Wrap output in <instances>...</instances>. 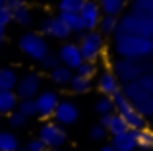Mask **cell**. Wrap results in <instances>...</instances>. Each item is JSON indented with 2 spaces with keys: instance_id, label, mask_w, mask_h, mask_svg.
Segmentation results:
<instances>
[{
  "instance_id": "6da1fadb",
  "label": "cell",
  "mask_w": 153,
  "mask_h": 151,
  "mask_svg": "<svg viewBox=\"0 0 153 151\" xmlns=\"http://www.w3.org/2000/svg\"><path fill=\"white\" fill-rule=\"evenodd\" d=\"M112 53H114V58H124V60L153 58V39L130 33H116L112 37Z\"/></svg>"
},
{
  "instance_id": "7a4b0ae2",
  "label": "cell",
  "mask_w": 153,
  "mask_h": 151,
  "mask_svg": "<svg viewBox=\"0 0 153 151\" xmlns=\"http://www.w3.org/2000/svg\"><path fill=\"white\" fill-rule=\"evenodd\" d=\"M111 70L114 72L116 79L120 85L136 81L138 78L153 72V58H146V60H124V58H114L111 64Z\"/></svg>"
},
{
  "instance_id": "3957f363",
  "label": "cell",
  "mask_w": 153,
  "mask_h": 151,
  "mask_svg": "<svg viewBox=\"0 0 153 151\" xmlns=\"http://www.w3.org/2000/svg\"><path fill=\"white\" fill-rule=\"evenodd\" d=\"M18 49L22 54H25L27 58H31L37 64L51 53L49 41L41 33H37V31H23L18 39Z\"/></svg>"
},
{
  "instance_id": "277c9868",
  "label": "cell",
  "mask_w": 153,
  "mask_h": 151,
  "mask_svg": "<svg viewBox=\"0 0 153 151\" xmlns=\"http://www.w3.org/2000/svg\"><path fill=\"white\" fill-rule=\"evenodd\" d=\"M118 33H130L138 37L153 39V19L147 16L126 10V14L118 19Z\"/></svg>"
},
{
  "instance_id": "5b68a950",
  "label": "cell",
  "mask_w": 153,
  "mask_h": 151,
  "mask_svg": "<svg viewBox=\"0 0 153 151\" xmlns=\"http://www.w3.org/2000/svg\"><path fill=\"white\" fill-rule=\"evenodd\" d=\"M79 53H82L83 62H91V64H97L99 60L105 56V37L99 31H83L79 35Z\"/></svg>"
},
{
  "instance_id": "8992f818",
  "label": "cell",
  "mask_w": 153,
  "mask_h": 151,
  "mask_svg": "<svg viewBox=\"0 0 153 151\" xmlns=\"http://www.w3.org/2000/svg\"><path fill=\"white\" fill-rule=\"evenodd\" d=\"M112 103H114V113L122 118V122L126 124L128 130L138 132V130H143L147 126V122L143 120V116L136 110V107L124 97L122 91L116 93V95H112Z\"/></svg>"
},
{
  "instance_id": "52a82bcc",
  "label": "cell",
  "mask_w": 153,
  "mask_h": 151,
  "mask_svg": "<svg viewBox=\"0 0 153 151\" xmlns=\"http://www.w3.org/2000/svg\"><path fill=\"white\" fill-rule=\"evenodd\" d=\"M37 140H41L47 149H62L64 144L68 141V134H66V128L56 124L54 120H47L39 126Z\"/></svg>"
},
{
  "instance_id": "ba28073f",
  "label": "cell",
  "mask_w": 153,
  "mask_h": 151,
  "mask_svg": "<svg viewBox=\"0 0 153 151\" xmlns=\"http://www.w3.org/2000/svg\"><path fill=\"white\" fill-rule=\"evenodd\" d=\"M122 93L132 105H138V103H142L143 99L151 97L153 95V72L142 76V78H138L132 83L122 85Z\"/></svg>"
},
{
  "instance_id": "9c48e42d",
  "label": "cell",
  "mask_w": 153,
  "mask_h": 151,
  "mask_svg": "<svg viewBox=\"0 0 153 151\" xmlns=\"http://www.w3.org/2000/svg\"><path fill=\"white\" fill-rule=\"evenodd\" d=\"M41 87H43V76L39 72H25L19 76V81L16 85L14 93L18 95L19 101H27V99H35L39 93H41Z\"/></svg>"
},
{
  "instance_id": "30bf717a",
  "label": "cell",
  "mask_w": 153,
  "mask_h": 151,
  "mask_svg": "<svg viewBox=\"0 0 153 151\" xmlns=\"http://www.w3.org/2000/svg\"><path fill=\"white\" fill-rule=\"evenodd\" d=\"M39 31H41L43 37H51V39H56V41H62L66 43L68 39L72 37V31L64 25V21L58 18V14H49L41 19L39 23Z\"/></svg>"
},
{
  "instance_id": "8fae6325",
  "label": "cell",
  "mask_w": 153,
  "mask_h": 151,
  "mask_svg": "<svg viewBox=\"0 0 153 151\" xmlns=\"http://www.w3.org/2000/svg\"><path fill=\"white\" fill-rule=\"evenodd\" d=\"M35 101V110H37V116L43 122L52 120V114H54L56 107L60 103V95L54 89H41V93L33 99Z\"/></svg>"
},
{
  "instance_id": "7c38bea8",
  "label": "cell",
  "mask_w": 153,
  "mask_h": 151,
  "mask_svg": "<svg viewBox=\"0 0 153 151\" xmlns=\"http://www.w3.org/2000/svg\"><path fill=\"white\" fill-rule=\"evenodd\" d=\"M78 118H79V107L72 99H60L58 107H56L54 114H52V120L56 124H60L62 128H66V126L76 124Z\"/></svg>"
},
{
  "instance_id": "4fadbf2b",
  "label": "cell",
  "mask_w": 153,
  "mask_h": 151,
  "mask_svg": "<svg viewBox=\"0 0 153 151\" xmlns=\"http://www.w3.org/2000/svg\"><path fill=\"white\" fill-rule=\"evenodd\" d=\"M56 56H58V62H60V64L66 66V68H70L72 72H76V70L79 68V64L83 62L82 53H79V47H78V43H74V41L62 43V45L58 47Z\"/></svg>"
},
{
  "instance_id": "5bb4252c",
  "label": "cell",
  "mask_w": 153,
  "mask_h": 151,
  "mask_svg": "<svg viewBox=\"0 0 153 151\" xmlns=\"http://www.w3.org/2000/svg\"><path fill=\"white\" fill-rule=\"evenodd\" d=\"M95 87L99 89V93H103V97H112V95L122 91V85H120V81L116 79V76L111 68H105L97 74Z\"/></svg>"
},
{
  "instance_id": "9a60e30c",
  "label": "cell",
  "mask_w": 153,
  "mask_h": 151,
  "mask_svg": "<svg viewBox=\"0 0 153 151\" xmlns=\"http://www.w3.org/2000/svg\"><path fill=\"white\" fill-rule=\"evenodd\" d=\"M101 18L103 14L99 10V2H91V0L83 2L82 10H79V19H82L83 31H97Z\"/></svg>"
},
{
  "instance_id": "2e32d148",
  "label": "cell",
  "mask_w": 153,
  "mask_h": 151,
  "mask_svg": "<svg viewBox=\"0 0 153 151\" xmlns=\"http://www.w3.org/2000/svg\"><path fill=\"white\" fill-rule=\"evenodd\" d=\"M4 6L12 14V21L14 23H18L22 27H29L33 23V16H31V10L25 2H22V0H6Z\"/></svg>"
},
{
  "instance_id": "e0dca14e",
  "label": "cell",
  "mask_w": 153,
  "mask_h": 151,
  "mask_svg": "<svg viewBox=\"0 0 153 151\" xmlns=\"http://www.w3.org/2000/svg\"><path fill=\"white\" fill-rule=\"evenodd\" d=\"M111 147L114 151H136L138 144H136V132L126 130V132L118 134V136H111Z\"/></svg>"
},
{
  "instance_id": "ac0fdd59",
  "label": "cell",
  "mask_w": 153,
  "mask_h": 151,
  "mask_svg": "<svg viewBox=\"0 0 153 151\" xmlns=\"http://www.w3.org/2000/svg\"><path fill=\"white\" fill-rule=\"evenodd\" d=\"M18 81H19V72L14 66H0V89L16 91Z\"/></svg>"
},
{
  "instance_id": "d6986e66",
  "label": "cell",
  "mask_w": 153,
  "mask_h": 151,
  "mask_svg": "<svg viewBox=\"0 0 153 151\" xmlns=\"http://www.w3.org/2000/svg\"><path fill=\"white\" fill-rule=\"evenodd\" d=\"M99 10H101L103 16L120 19L126 14V2H124V0H101V2H99Z\"/></svg>"
},
{
  "instance_id": "ffe728a7",
  "label": "cell",
  "mask_w": 153,
  "mask_h": 151,
  "mask_svg": "<svg viewBox=\"0 0 153 151\" xmlns=\"http://www.w3.org/2000/svg\"><path fill=\"white\" fill-rule=\"evenodd\" d=\"M99 124L103 126L105 130H107V134H111V136H118V134L126 132V124L122 122V118L118 116L116 113L108 114V116H101V120H99Z\"/></svg>"
},
{
  "instance_id": "44dd1931",
  "label": "cell",
  "mask_w": 153,
  "mask_h": 151,
  "mask_svg": "<svg viewBox=\"0 0 153 151\" xmlns=\"http://www.w3.org/2000/svg\"><path fill=\"white\" fill-rule=\"evenodd\" d=\"M0 151H22V141L12 130H0Z\"/></svg>"
},
{
  "instance_id": "7402d4cb",
  "label": "cell",
  "mask_w": 153,
  "mask_h": 151,
  "mask_svg": "<svg viewBox=\"0 0 153 151\" xmlns=\"http://www.w3.org/2000/svg\"><path fill=\"white\" fill-rule=\"evenodd\" d=\"M18 103H19V99L14 91H2L0 89V116L2 114H6V116L12 114L18 109Z\"/></svg>"
},
{
  "instance_id": "603a6c76",
  "label": "cell",
  "mask_w": 153,
  "mask_h": 151,
  "mask_svg": "<svg viewBox=\"0 0 153 151\" xmlns=\"http://www.w3.org/2000/svg\"><path fill=\"white\" fill-rule=\"evenodd\" d=\"M51 74V81L54 83V85H58V87H64V85H68L70 83V79L74 78V72H72L70 68H66V66H62L60 64L58 68H54Z\"/></svg>"
},
{
  "instance_id": "cb8c5ba5",
  "label": "cell",
  "mask_w": 153,
  "mask_h": 151,
  "mask_svg": "<svg viewBox=\"0 0 153 151\" xmlns=\"http://www.w3.org/2000/svg\"><path fill=\"white\" fill-rule=\"evenodd\" d=\"M68 87H70V91L74 95H85V93H89V89L93 87V81L82 78V76H78V74H74V78L70 79Z\"/></svg>"
},
{
  "instance_id": "d4e9b609",
  "label": "cell",
  "mask_w": 153,
  "mask_h": 151,
  "mask_svg": "<svg viewBox=\"0 0 153 151\" xmlns=\"http://www.w3.org/2000/svg\"><path fill=\"white\" fill-rule=\"evenodd\" d=\"M136 144H138V149L142 151H153V128L146 126L143 130H138L136 132Z\"/></svg>"
},
{
  "instance_id": "484cf974",
  "label": "cell",
  "mask_w": 153,
  "mask_h": 151,
  "mask_svg": "<svg viewBox=\"0 0 153 151\" xmlns=\"http://www.w3.org/2000/svg\"><path fill=\"white\" fill-rule=\"evenodd\" d=\"M97 31L103 35V37H114L118 33V18H108V16H103L101 21H99Z\"/></svg>"
},
{
  "instance_id": "4316f807",
  "label": "cell",
  "mask_w": 153,
  "mask_h": 151,
  "mask_svg": "<svg viewBox=\"0 0 153 151\" xmlns=\"http://www.w3.org/2000/svg\"><path fill=\"white\" fill-rule=\"evenodd\" d=\"M58 18L72 31V35H82L83 33V25H82V19H79V14H58Z\"/></svg>"
},
{
  "instance_id": "83f0119b",
  "label": "cell",
  "mask_w": 153,
  "mask_h": 151,
  "mask_svg": "<svg viewBox=\"0 0 153 151\" xmlns=\"http://www.w3.org/2000/svg\"><path fill=\"white\" fill-rule=\"evenodd\" d=\"M82 6L83 0H62V2H58L56 10H58V14H79Z\"/></svg>"
},
{
  "instance_id": "f1b7e54d",
  "label": "cell",
  "mask_w": 153,
  "mask_h": 151,
  "mask_svg": "<svg viewBox=\"0 0 153 151\" xmlns=\"http://www.w3.org/2000/svg\"><path fill=\"white\" fill-rule=\"evenodd\" d=\"M95 110H97L99 116H108V114L114 113V103H112V97H99L97 103H95Z\"/></svg>"
},
{
  "instance_id": "f546056e",
  "label": "cell",
  "mask_w": 153,
  "mask_h": 151,
  "mask_svg": "<svg viewBox=\"0 0 153 151\" xmlns=\"http://www.w3.org/2000/svg\"><path fill=\"white\" fill-rule=\"evenodd\" d=\"M134 107H136V110L143 116L146 122H153V95L147 97V99H143L142 103H138V105H134Z\"/></svg>"
},
{
  "instance_id": "4dcf8cb0",
  "label": "cell",
  "mask_w": 153,
  "mask_h": 151,
  "mask_svg": "<svg viewBox=\"0 0 153 151\" xmlns=\"http://www.w3.org/2000/svg\"><path fill=\"white\" fill-rule=\"evenodd\" d=\"M130 10L153 19V0H136V2L130 6Z\"/></svg>"
},
{
  "instance_id": "1f68e13d",
  "label": "cell",
  "mask_w": 153,
  "mask_h": 151,
  "mask_svg": "<svg viewBox=\"0 0 153 151\" xmlns=\"http://www.w3.org/2000/svg\"><path fill=\"white\" fill-rule=\"evenodd\" d=\"M74 74H78V76H82V78L93 81V79L97 78V74H99V68H97V64H91V62H82L79 68L76 70Z\"/></svg>"
},
{
  "instance_id": "d6a6232c",
  "label": "cell",
  "mask_w": 153,
  "mask_h": 151,
  "mask_svg": "<svg viewBox=\"0 0 153 151\" xmlns=\"http://www.w3.org/2000/svg\"><path fill=\"white\" fill-rule=\"evenodd\" d=\"M18 110L19 114H22V116H25L27 120H29V118H35L37 116V110H35V101L33 99H27V101H19L18 103Z\"/></svg>"
},
{
  "instance_id": "836d02e7",
  "label": "cell",
  "mask_w": 153,
  "mask_h": 151,
  "mask_svg": "<svg viewBox=\"0 0 153 151\" xmlns=\"http://www.w3.org/2000/svg\"><path fill=\"white\" fill-rule=\"evenodd\" d=\"M25 124H27V118H25V116H22V114H19L18 110H14L12 114H8V126H10L8 130H12V132H16V130L23 128Z\"/></svg>"
},
{
  "instance_id": "e575fe53",
  "label": "cell",
  "mask_w": 153,
  "mask_h": 151,
  "mask_svg": "<svg viewBox=\"0 0 153 151\" xmlns=\"http://www.w3.org/2000/svg\"><path fill=\"white\" fill-rule=\"evenodd\" d=\"M39 66H41L43 70H47V72H52L54 68H58L60 62H58V56H56V53H49L41 62H39Z\"/></svg>"
},
{
  "instance_id": "d590c367",
  "label": "cell",
  "mask_w": 153,
  "mask_h": 151,
  "mask_svg": "<svg viewBox=\"0 0 153 151\" xmlns=\"http://www.w3.org/2000/svg\"><path fill=\"white\" fill-rule=\"evenodd\" d=\"M12 23V14L6 10V6H0V41H2L4 33H6V27Z\"/></svg>"
},
{
  "instance_id": "8d00e7d4",
  "label": "cell",
  "mask_w": 153,
  "mask_h": 151,
  "mask_svg": "<svg viewBox=\"0 0 153 151\" xmlns=\"http://www.w3.org/2000/svg\"><path fill=\"white\" fill-rule=\"evenodd\" d=\"M107 136H108L107 130H105L101 124H95L93 128L89 130V138H91L93 141H103V140H107Z\"/></svg>"
},
{
  "instance_id": "74e56055",
  "label": "cell",
  "mask_w": 153,
  "mask_h": 151,
  "mask_svg": "<svg viewBox=\"0 0 153 151\" xmlns=\"http://www.w3.org/2000/svg\"><path fill=\"white\" fill-rule=\"evenodd\" d=\"M22 151H47V147L43 145V141H41V140L33 138V140H27L25 144L22 145Z\"/></svg>"
},
{
  "instance_id": "f35d334b",
  "label": "cell",
  "mask_w": 153,
  "mask_h": 151,
  "mask_svg": "<svg viewBox=\"0 0 153 151\" xmlns=\"http://www.w3.org/2000/svg\"><path fill=\"white\" fill-rule=\"evenodd\" d=\"M99 151H114V149H112V147H111V145H103V147H101V149H99Z\"/></svg>"
},
{
  "instance_id": "ab89813d",
  "label": "cell",
  "mask_w": 153,
  "mask_h": 151,
  "mask_svg": "<svg viewBox=\"0 0 153 151\" xmlns=\"http://www.w3.org/2000/svg\"><path fill=\"white\" fill-rule=\"evenodd\" d=\"M47 151H62V149H47Z\"/></svg>"
},
{
  "instance_id": "60d3db41",
  "label": "cell",
  "mask_w": 153,
  "mask_h": 151,
  "mask_svg": "<svg viewBox=\"0 0 153 151\" xmlns=\"http://www.w3.org/2000/svg\"><path fill=\"white\" fill-rule=\"evenodd\" d=\"M0 6H4V2H2V0H0Z\"/></svg>"
},
{
  "instance_id": "b9f144b4",
  "label": "cell",
  "mask_w": 153,
  "mask_h": 151,
  "mask_svg": "<svg viewBox=\"0 0 153 151\" xmlns=\"http://www.w3.org/2000/svg\"><path fill=\"white\" fill-rule=\"evenodd\" d=\"M0 53H2V45H0Z\"/></svg>"
},
{
  "instance_id": "7bdbcfd3",
  "label": "cell",
  "mask_w": 153,
  "mask_h": 151,
  "mask_svg": "<svg viewBox=\"0 0 153 151\" xmlns=\"http://www.w3.org/2000/svg\"><path fill=\"white\" fill-rule=\"evenodd\" d=\"M136 151H142V149H136Z\"/></svg>"
},
{
  "instance_id": "ee69618b",
  "label": "cell",
  "mask_w": 153,
  "mask_h": 151,
  "mask_svg": "<svg viewBox=\"0 0 153 151\" xmlns=\"http://www.w3.org/2000/svg\"><path fill=\"white\" fill-rule=\"evenodd\" d=\"M151 124H153V122H151ZM151 128H153V126H151Z\"/></svg>"
},
{
  "instance_id": "f6af8a7d",
  "label": "cell",
  "mask_w": 153,
  "mask_h": 151,
  "mask_svg": "<svg viewBox=\"0 0 153 151\" xmlns=\"http://www.w3.org/2000/svg\"><path fill=\"white\" fill-rule=\"evenodd\" d=\"M0 118H2V116H0Z\"/></svg>"
}]
</instances>
